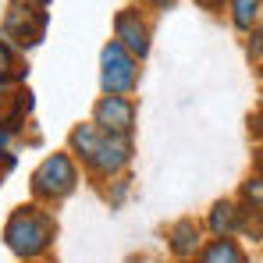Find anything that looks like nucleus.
<instances>
[{"mask_svg":"<svg viewBox=\"0 0 263 263\" xmlns=\"http://www.w3.org/2000/svg\"><path fill=\"white\" fill-rule=\"evenodd\" d=\"M71 153L86 164L92 175L114 178L128 167L132 142L128 139H118V135H107L96 125H79V128L71 132Z\"/></svg>","mask_w":263,"mask_h":263,"instance_id":"nucleus-1","label":"nucleus"},{"mask_svg":"<svg viewBox=\"0 0 263 263\" xmlns=\"http://www.w3.org/2000/svg\"><path fill=\"white\" fill-rule=\"evenodd\" d=\"M53 235H57V224L53 217L40 210L36 203H29V206H18L7 224H4V242H7V249L14 253V256H22V260H36V256H43L46 249L53 246Z\"/></svg>","mask_w":263,"mask_h":263,"instance_id":"nucleus-2","label":"nucleus"},{"mask_svg":"<svg viewBox=\"0 0 263 263\" xmlns=\"http://www.w3.org/2000/svg\"><path fill=\"white\" fill-rule=\"evenodd\" d=\"M75 185H79V167H75L71 153H50L32 171V192H36V199H46V203L64 199Z\"/></svg>","mask_w":263,"mask_h":263,"instance_id":"nucleus-3","label":"nucleus"},{"mask_svg":"<svg viewBox=\"0 0 263 263\" xmlns=\"http://www.w3.org/2000/svg\"><path fill=\"white\" fill-rule=\"evenodd\" d=\"M135 82H139V61L118 40H110L100 53V86H103V92L107 96H132Z\"/></svg>","mask_w":263,"mask_h":263,"instance_id":"nucleus-4","label":"nucleus"},{"mask_svg":"<svg viewBox=\"0 0 263 263\" xmlns=\"http://www.w3.org/2000/svg\"><path fill=\"white\" fill-rule=\"evenodd\" d=\"M46 11L43 7H29V4H11L4 14V40L18 46H36L46 36Z\"/></svg>","mask_w":263,"mask_h":263,"instance_id":"nucleus-5","label":"nucleus"},{"mask_svg":"<svg viewBox=\"0 0 263 263\" xmlns=\"http://www.w3.org/2000/svg\"><path fill=\"white\" fill-rule=\"evenodd\" d=\"M92 125L107 135H118V139H128L135 128V103L132 96H103L96 107H92Z\"/></svg>","mask_w":263,"mask_h":263,"instance_id":"nucleus-6","label":"nucleus"},{"mask_svg":"<svg viewBox=\"0 0 263 263\" xmlns=\"http://www.w3.org/2000/svg\"><path fill=\"white\" fill-rule=\"evenodd\" d=\"M114 40L125 46L135 61H142L149 53V25L135 7H121L114 14Z\"/></svg>","mask_w":263,"mask_h":263,"instance_id":"nucleus-7","label":"nucleus"},{"mask_svg":"<svg viewBox=\"0 0 263 263\" xmlns=\"http://www.w3.org/2000/svg\"><path fill=\"white\" fill-rule=\"evenodd\" d=\"M167 246H171L175 256L189 260V256L199 249V224H196L192 217H181L178 224H171V231H167Z\"/></svg>","mask_w":263,"mask_h":263,"instance_id":"nucleus-8","label":"nucleus"},{"mask_svg":"<svg viewBox=\"0 0 263 263\" xmlns=\"http://www.w3.org/2000/svg\"><path fill=\"white\" fill-rule=\"evenodd\" d=\"M238 217H242V206H235L231 199H217L214 206H210V231L217 235V238H231V231H238Z\"/></svg>","mask_w":263,"mask_h":263,"instance_id":"nucleus-9","label":"nucleus"},{"mask_svg":"<svg viewBox=\"0 0 263 263\" xmlns=\"http://www.w3.org/2000/svg\"><path fill=\"white\" fill-rule=\"evenodd\" d=\"M199 263H249V260L235 238H214L210 246H203Z\"/></svg>","mask_w":263,"mask_h":263,"instance_id":"nucleus-10","label":"nucleus"},{"mask_svg":"<svg viewBox=\"0 0 263 263\" xmlns=\"http://www.w3.org/2000/svg\"><path fill=\"white\" fill-rule=\"evenodd\" d=\"M260 18V0H231V25L238 32H249Z\"/></svg>","mask_w":263,"mask_h":263,"instance_id":"nucleus-11","label":"nucleus"},{"mask_svg":"<svg viewBox=\"0 0 263 263\" xmlns=\"http://www.w3.org/2000/svg\"><path fill=\"white\" fill-rule=\"evenodd\" d=\"M0 79H25V71H18V53L14 46L0 36Z\"/></svg>","mask_w":263,"mask_h":263,"instance_id":"nucleus-12","label":"nucleus"},{"mask_svg":"<svg viewBox=\"0 0 263 263\" xmlns=\"http://www.w3.org/2000/svg\"><path fill=\"white\" fill-rule=\"evenodd\" d=\"M242 199L249 210H260L263 214V175H253L242 181Z\"/></svg>","mask_w":263,"mask_h":263,"instance_id":"nucleus-13","label":"nucleus"},{"mask_svg":"<svg viewBox=\"0 0 263 263\" xmlns=\"http://www.w3.org/2000/svg\"><path fill=\"white\" fill-rule=\"evenodd\" d=\"M238 231H246L253 242H263V214H260V210H249V206H242Z\"/></svg>","mask_w":263,"mask_h":263,"instance_id":"nucleus-14","label":"nucleus"},{"mask_svg":"<svg viewBox=\"0 0 263 263\" xmlns=\"http://www.w3.org/2000/svg\"><path fill=\"white\" fill-rule=\"evenodd\" d=\"M128 189H132V178H118V181H114V189L107 192L110 206H121V203H125V196H128Z\"/></svg>","mask_w":263,"mask_h":263,"instance_id":"nucleus-15","label":"nucleus"},{"mask_svg":"<svg viewBox=\"0 0 263 263\" xmlns=\"http://www.w3.org/2000/svg\"><path fill=\"white\" fill-rule=\"evenodd\" d=\"M11 82H14V79H0V110H4V107H11V103H14V96H18V92L11 89Z\"/></svg>","mask_w":263,"mask_h":263,"instance_id":"nucleus-16","label":"nucleus"},{"mask_svg":"<svg viewBox=\"0 0 263 263\" xmlns=\"http://www.w3.org/2000/svg\"><path fill=\"white\" fill-rule=\"evenodd\" d=\"M196 4H199V7H206V11H217L224 0H196Z\"/></svg>","mask_w":263,"mask_h":263,"instance_id":"nucleus-17","label":"nucleus"},{"mask_svg":"<svg viewBox=\"0 0 263 263\" xmlns=\"http://www.w3.org/2000/svg\"><path fill=\"white\" fill-rule=\"evenodd\" d=\"M14 4H29V7H43V11H46L50 0H14Z\"/></svg>","mask_w":263,"mask_h":263,"instance_id":"nucleus-18","label":"nucleus"},{"mask_svg":"<svg viewBox=\"0 0 263 263\" xmlns=\"http://www.w3.org/2000/svg\"><path fill=\"white\" fill-rule=\"evenodd\" d=\"M139 4H149V7H167L171 0H139Z\"/></svg>","mask_w":263,"mask_h":263,"instance_id":"nucleus-19","label":"nucleus"},{"mask_svg":"<svg viewBox=\"0 0 263 263\" xmlns=\"http://www.w3.org/2000/svg\"><path fill=\"white\" fill-rule=\"evenodd\" d=\"M256 175H263V146L256 149Z\"/></svg>","mask_w":263,"mask_h":263,"instance_id":"nucleus-20","label":"nucleus"},{"mask_svg":"<svg viewBox=\"0 0 263 263\" xmlns=\"http://www.w3.org/2000/svg\"><path fill=\"white\" fill-rule=\"evenodd\" d=\"M7 142H11V132H7V128H0V149H4Z\"/></svg>","mask_w":263,"mask_h":263,"instance_id":"nucleus-21","label":"nucleus"},{"mask_svg":"<svg viewBox=\"0 0 263 263\" xmlns=\"http://www.w3.org/2000/svg\"><path fill=\"white\" fill-rule=\"evenodd\" d=\"M260 36H263V22H260Z\"/></svg>","mask_w":263,"mask_h":263,"instance_id":"nucleus-22","label":"nucleus"}]
</instances>
